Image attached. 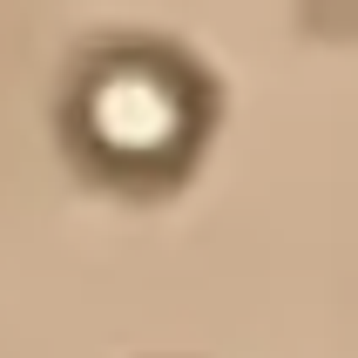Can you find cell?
<instances>
[{
    "instance_id": "cell-1",
    "label": "cell",
    "mask_w": 358,
    "mask_h": 358,
    "mask_svg": "<svg viewBox=\"0 0 358 358\" xmlns=\"http://www.w3.org/2000/svg\"><path fill=\"white\" fill-rule=\"evenodd\" d=\"M68 129L101 176L162 182L203 142V88L182 61L156 48H115L81 68Z\"/></svg>"
}]
</instances>
